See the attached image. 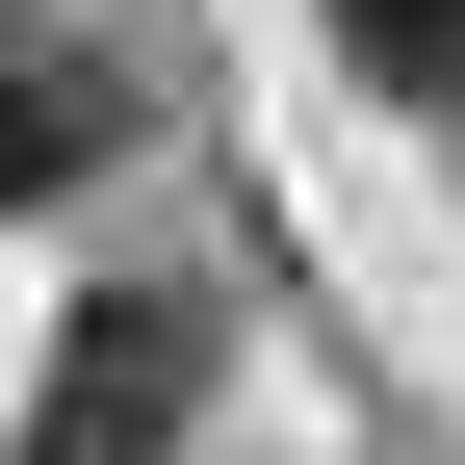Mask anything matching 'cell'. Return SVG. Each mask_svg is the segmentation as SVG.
<instances>
[{
    "label": "cell",
    "instance_id": "1",
    "mask_svg": "<svg viewBox=\"0 0 465 465\" xmlns=\"http://www.w3.org/2000/svg\"><path fill=\"white\" fill-rule=\"evenodd\" d=\"M207 388H232V336L182 311V284H78L52 362H26V465H182Z\"/></svg>",
    "mask_w": 465,
    "mask_h": 465
},
{
    "label": "cell",
    "instance_id": "2",
    "mask_svg": "<svg viewBox=\"0 0 465 465\" xmlns=\"http://www.w3.org/2000/svg\"><path fill=\"white\" fill-rule=\"evenodd\" d=\"M104 155H130V78H104L52 0H0V232H26V207H78Z\"/></svg>",
    "mask_w": 465,
    "mask_h": 465
},
{
    "label": "cell",
    "instance_id": "3",
    "mask_svg": "<svg viewBox=\"0 0 465 465\" xmlns=\"http://www.w3.org/2000/svg\"><path fill=\"white\" fill-rule=\"evenodd\" d=\"M311 26H336V78H362V104L465 130V0H311Z\"/></svg>",
    "mask_w": 465,
    "mask_h": 465
}]
</instances>
